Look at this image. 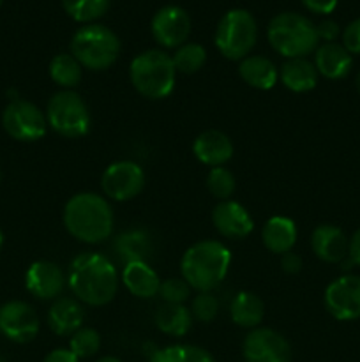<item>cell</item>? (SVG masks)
I'll return each instance as SVG.
<instances>
[{"label":"cell","mask_w":360,"mask_h":362,"mask_svg":"<svg viewBox=\"0 0 360 362\" xmlns=\"http://www.w3.org/2000/svg\"><path fill=\"white\" fill-rule=\"evenodd\" d=\"M67 286L78 300L88 306H104L112 303L119 290L115 265L104 255L87 251L71 262Z\"/></svg>","instance_id":"cell-1"},{"label":"cell","mask_w":360,"mask_h":362,"mask_svg":"<svg viewBox=\"0 0 360 362\" xmlns=\"http://www.w3.org/2000/svg\"><path fill=\"white\" fill-rule=\"evenodd\" d=\"M64 226L80 243L99 244L109 239L113 232V209L97 193H78L64 207Z\"/></svg>","instance_id":"cell-2"},{"label":"cell","mask_w":360,"mask_h":362,"mask_svg":"<svg viewBox=\"0 0 360 362\" xmlns=\"http://www.w3.org/2000/svg\"><path fill=\"white\" fill-rule=\"evenodd\" d=\"M232 265V253L219 240H200L187 247L180 260L182 279L196 292H212Z\"/></svg>","instance_id":"cell-3"},{"label":"cell","mask_w":360,"mask_h":362,"mask_svg":"<svg viewBox=\"0 0 360 362\" xmlns=\"http://www.w3.org/2000/svg\"><path fill=\"white\" fill-rule=\"evenodd\" d=\"M267 39L279 55L288 59H306L320 46L316 25L304 14L279 13L268 23Z\"/></svg>","instance_id":"cell-4"},{"label":"cell","mask_w":360,"mask_h":362,"mask_svg":"<svg viewBox=\"0 0 360 362\" xmlns=\"http://www.w3.org/2000/svg\"><path fill=\"white\" fill-rule=\"evenodd\" d=\"M129 78L138 94L147 99H164L175 88L176 69L172 55L162 49H147L131 60Z\"/></svg>","instance_id":"cell-5"},{"label":"cell","mask_w":360,"mask_h":362,"mask_svg":"<svg viewBox=\"0 0 360 362\" xmlns=\"http://www.w3.org/2000/svg\"><path fill=\"white\" fill-rule=\"evenodd\" d=\"M71 55L88 71H104L120 55V39L109 27L88 23L78 28L71 39Z\"/></svg>","instance_id":"cell-6"},{"label":"cell","mask_w":360,"mask_h":362,"mask_svg":"<svg viewBox=\"0 0 360 362\" xmlns=\"http://www.w3.org/2000/svg\"><path fill=\"white\" fill-rule=\"evenodd\" d=\"M258 41V25L247 9H232L219 20L214 42L224 59L244 60Z\"/></svg>","instance_id":"cell-7"},{"label":"cell","mask_w":360,"mask_h":362,"mask_svg":"<svg viewBox=\"0 0 360 362\" xmlns=\"http://www.w3.org/2000/svg\"><path fill=\"white\" fill-rule=\"evenodd\" d=\"M46 120L56 134L64 138H81L90 131L92 117L87 103L78 92L59 90L49 98Z\"/></svg>","instance_id":"cell-8"},{"label":"cell","mask_w":360,"mask_h":362,"mask_svg":"<svg viewBox=\"0 0 360 362\" xmlns=\"http://www.w3.org/2000/svg\"><path fill=\"white\" fill-rule=\"evenodd\" d=\"M2 126L13 140L30 144L44 136L48 131V120L46 113L41 112L34 103L14 99L4 108Z\"/></svg>","instance_id":"cell-9"},{"label":"cell","mask_w":360,"mask_h":362,"mask_svg":"<svg viewBox=\"0 0 360 362\" xmlns=\"http://www.w3.org/2000/svg\"><path fill=\"white\" fill-rule=\"evenodd\" d=\"M147 177L134 161H115L102 172L101 187L109 200L129 202L143 191Z\"/></svg>","instance_id":"cell-10"},{"label":"cell","mask_w":360,"mask_h":362,"mask_svg":"<svg viewBox=\"0 0 360 362\" xmlns=\"http://www.w3.org/2000/svg\"><path fill=\"white\" fill-rule=\"evenodd\" d=\"M325 308L339 322L360 318V276L342 274L325 288Z\"/></svg>","instance_id":"cell-11"},{"label":"cell","mask_w":360,"mask_h":362,"mask_svg":"<svg viewBox=\"0 0 360 362\" xmlns=\"http://www.w3.org/2000/svg\"><path fill=\"white\" fill-rule=\"evenodd\" d=\"M246 362H292L293 352L288 339L268 327L249 331L242 345Z\"/></svg>","instance_id":"cell-12"},{"label":"cell","mask_w":360,"mask_h":362,"mask_svg":"<svg viewBox=\"0 0 360 362\" xmlns=\"http://www.w3.org/2000/svg\"><path fill=\"white\" fill-rule=\"evenodd\" d=\"M39 317L25 300H9L0 306V332L9 341L25 345L39 334Z\"/></svg>","instance_id":"cell-13"},{"label":"cell","mask_w":360,"mask_h":362,"mask_svg":"<svg viewBox=\"0 0 360 362\" xmlns=\"http://www.w3.org/2000/svg\"><path fill=\"white\" fill-rule=\"evenodd\" d=\"M191 18L179 6H164L154 14L150 23L152 37L162 48H179L186 45L191 34Z\"/></svg>","instance_id":"cell-14"},{"label":"cell","mask_w":360,"mask_h":362,"mask_svg":"<svg viewBox=\"0 0 360 362\" xmlns=\"http://www.w3.org/2000/svg\"><path fill=\"white\" fill-rule=\"evenodd\" d=\"M66 285V274L55 262L37 260L25 272V286H27L28 293L39 300L59 299Z\"/></svg>","instance_id":"cell-15"},{"label":"cell","mask_w":360,"mask_h":362,"mask_svg":"<svg viewBox=\"0 0 360 362\" xmlns=\"http://www.w3.org/2000/svg\"><path fill=\"white\" fill-rule=\"evenodd\" d=\"M212 223L224 239H246L254 228V221L247 209L235 200H222L212 211Z\"/></svg>","instance_id":"cell-16"},{"label":"cell","mask_w":360,"mask_h":362,"mask_svg":"<svg viewBox=\"0 0 360 362\" xmlns=\"http://www.w3.org/2000/svg\"><path fill=\"white\" fill-rule=\"evenodd\" d=\"M349 239L339 226L323 223L318 225L311 233V250L327 264H341L348 258Z\"/></svg>","instance_id":"cell-17"},{"label":"cell","mask_w":360,"mask_h":362,"mask_svg":"<svg viewBox=\"0 0 360 362\" xmlns=\"http://www.w3.org/2000/svg\"><path fill=\"white\" fill-rule=\"evenodd\" d=\"M193 154L203 165L215 168L224 166L233 156V144L228 134L219 129H208L198 134L193 144Z\"/></svg>","instance_id":"cell-18"},{"label":"cell","mask_w":360,"mask_h":362,"mask_svg":"<svg viewBox=\"0 0 360 362\" xmlns=\"http://www.w3.org/2000/svg\"><path fill=\"white\" fill-rule=\"evenodd\" d=\"M352 66L353 55L342 42H323L314 52V67L327 80H342L349 74Z\"/></svg>","instance_id":"cell-19"},{"label":"cell","mask_w":360,"mask_h":362,"mask_svg":"<svg viewBox=\"0 0 360 362\" xmlns=\"http://www.w3.org/2000/svg\"><path fill=\"white\" fill-rule=\"evenodd\" d=\"M85 311L81 304L73 297H59L53 300L52 308L48 310V325L53 334L73 336L74 332L83 327Z\"/></svg>","instance_id":"cell-20"},{"label":"cell","mask_w":360,"mask_h":362,"mask_svg":"<svg viewBox=\"0 0 360 362\" xmlns=\"http://www.w3.org/2000/svg\"><path fill=\"white\" fill-rule=\"evenodd\" d=\"M122 283L131 296L138 299H152L159 293L161 279L148 262H133L124 265Z\"/></svg>","instance_id":"cell-21"},{"label":"cell","mask_w":360,"mask_h":362,"mask_svg":"<svg viewBox=\"0 0 360 362\" xmlns=\"http://www.w3.org/2000/svg\"><path fill=\"white\" fill-rule=\"evenodd\" d=\"M296 225L293 219L286 216H274L265 223L261 230V240L265 247L274 255H284L293 251V246L296 244Z\"/></svg>","instance_id":"cell-22"},{"label":"cell","mask_w":360,"mask_h":362,"mask_svg":"<svg viewBox=\"0 0 360 362\" xmlns=\"http://www.w3.org/2000/svg\"><path fill=\"white\" fill-rule=\"evenodd\" d=\"M239 74L249 87L256 90H270L279 80L275 64L263 55H249L240 60Z\"/></svg>","instance_id":"cell-23"},{"label":"cell","mask_w":360,"mask_h":362,"mask_svg":"<svg viewBox=\"0 0 360 362\" xmlns=\"http://www.w3.org/2000/svg\"><path fill=\"white\" fill-rule=\"evenodd\" d=\"M318 71L307 59H288L279 69V80L288 90L304 94L318 85Z\"/></svg>","instance_id":"cell-24"},{"label":"cell","mask_w":360,"mask_h":362,"mask_svg":"<svg viewBox=\"0 0 360 362\" xmlns=\"http://www.w3.org/2000/svg\"><path fill=\"white\" fill-rule=\"evenodd\" d=\"M229 317L235 325L253 331V329L260 327V324L263 322L265 303L256 293L242 290L233 297L232 304H229Z\"/></svg>","instance_id":"cell-25"},{"label":"cell","mask_w":360,"mask_h":362,"mask_svg":"<svg viewBox=\"0 0 360 362\" xmlns=\"http://www.w3.org/2000/svg\"><path fill=\"white\" fill-rule=\"evenodd\" d=\"M193 315L186 304H164L155 311L154 322L162 334L182 338L193 327Z\"/></svg>","instance_id":"cell-26"},{"label":"cell","mask_w":360,"mask_h":362,"mask_svg":"<svg viewBox=\"0 0 360 362\" xmlns=\"http://www.w3.org/2000/svg\"><path fill=\"white\" fill-rule=\"evenodd\" d=\"M115 253L124 264H133V262H147L152 255L150 237L143 230H129V232L120 233L115 239Z\"/></svg>","instance_id":"cell-27"},{"label":"cell","mask_w":360,"mask_h":362,"mask_svg":"<svg viewBox=\"0 0 360 362\" xmlns=\"http://www.w3.org/2000/svg\"><path fill=\"white\" fill-rule=\"evenodd\" d=\"M48 73L53 83L62 87V90H73L81 83L83 67L71 53H59L49 62Z\"/></svg>","instance_id":"cell-28"},{"label":"cell","mask_w":360,"mask_h":362,"mask_svg":"<svg viewBox=\"0 0 360 362\" xmlns=\"http://www.w3.org/2000/svg\"><path fill=\"white\" fill-rule=\"evenodd\" d=\"M150 362H215L208 350L196 345H169L155 350Z\"/></svg>","instance_id":"cell-29"},{"label":"cell","mask_w":360,"mask_h":362,"mask_svg":"<svg viewBox=\"0 0 360 362\" xmlns=\"http://www.w3.org/2000/svg\"><path fill=\"white\" fill-rule=\"evenodd\" d=\"M112 0H62V7L67 16L78 23H95L109 9Z\"/></svg>","instance_id":"cell-30"},{"label":"cell","mask_w":360,"mask_h":362,"mask_svg":"<svg viewBox=\"0 0 360 362\" xmlns=\"http://www.w3.org/2000/svg\"><path fill=\"white\" fill-rule=\"evenodd\" d=\"M172 60L176 73L194 74L207 62V49L201 45H198V42H186V45L179 46L175 49Z\"/></svg>","instance_id":"cell-31"},{"label":"cell","mask_w":360,"mask_h":362,"mask_svg":"<svg viewBox=\"0 0 360 362\" xmlns=\"http://www.w3.org/2000/svg\"><path fill=\"white\" fill-rule=\"evenodd\" d=\"M207 189L217 200H229L236 189V179L228 168L224 166H215L210 168L207 175Z\"/></svg>","instance_id":"cell-32"},{"label":"cell","mask_w":360,"mask_h":362,"mask_svg":"<svg viewBox=\"0 0 360 362\" xmlns=\"http://www.w3.org/2000/svg\"><path fill=\"white\" fill-rule=\"evenodd\" d=\"M101 349V336L95 329L81 327L69 339V350L78 359H88Z\"/></svg>","instance_id":"cell-33"},{"label":"cell","mask_w":360,"mask_h":362,"mask_svg":"<svg viewBox=\"0 0 360 362\" xmlns=\"http://www.w3.org/2000/svg\"><path fill=\"white\" fill-rule=\"evenodd\" d=\"M189 310L194 320L208 324V322H212L217 317L219 300L217 297L212 296L210 292H198V296L191 300Z\"/></svg>","instance_id":"cell-34"},{"label":"cell","mask_w":360,"mask_h":362,"mask_svg":"<svg viewBox=\"0 0 360 362\" xmlns=\"http://www.w3.org/2000/svg\"><path fill=\"white\" fill-rule=\"evenodd\" d=\"M191 286L182 278H169L161 281L159 293L164 304H184L191 297Z\"/></svg>","instance_id":"cell-35"},{"label":"cell","mask_w":360,"mask_h":362,"mask_svg":"<svg viewBox=\"0 0 360 362\" xmlns=\"http://www.w3.org/2000/svg\"><path fill=\"white\" fill-rule=\"evenodd\" d=\"M342 46L348 49L352 55H360V18L353 20L341 32Z\"/></svg>","instance_id":"cell-36"},{"label":"cell","mask_w":360,"mask_h":362,"mask_svg":"<svg viewBox=\"0 0 360 362\" xmlns=\"http://www.w3.org/2000/svg\"><path fill=\"white\" fill-rule=\"evenodd\" d=\"M316 32L320 41L323 42H335L341 35V28H339L337 21L334 20H323L316 25Z\"/></svg>","instance_id":"cell-37"},{"label":"cell","mask_w":360,"mask_h":362,"mask_svg":"<svg viewBox=\"0 0 360 362\" xmlns=\"http://www.w3.org/2000/svg\"><path fill=\"white\" fill-rule=\"evenodd\" d=\"M307 11L314 14H330L337 7L339 0H300Z\"/></svg>","instance_id":"cell-38"},{"label":"cell","mask_w":360,"mask_h":362,"mask_svg":"<svg viewBox=\"0 0 360 362\" xmlns=\"http://www.w3.org/2000/svg\"><path fill=\"white\" fill-rule=\"evenodd\" d=\"M302 267L304 262L300 255L293 253V251L281 255V269L286 274H299V272L302 271Z\"/></svg>","instance_id":"cell-39"},{"label":"cell","mask_w":360,"mask_h":362,"mask_svg":"<svg viewBox=\"0 0 360 362\" xmlns=\"http://www.w3.org/2000/svg\"><path fill=\"white\" fill-rule=\"evenodd\" d=\"M42 362H80V359L69 349H56L52 350Z\"/></svg>","instance_id":"cell-40"},{"label":"cell","mask_w":360,"mask_h":362,"mask_svg":"<svg viewBox=\"0 0 360 362\" xmlns=\"http://www.w3.org/2000/svg\"><path fill=\"white\" fill-rule=\"evenodd\" d=\"M348 258L352 260L353 265H359L360 267V228H356L352 239H349Z\"/></svg>","instance_id":"cell-41"},{"label":"cell","mask_w":360,"mask_h":362,"mask_svg":"<svg viewBox=\"0 0 360 362\" xmlns=\"http://www.w3.org/2000/svg\"><path fill=\"white\" fill-rule=\"evenodd\" d=\"M95 362H122V361L116 359V357L113 356H106V357H101V359H97Z\"/></svg>","instance_id":"cell-42"},{"label":"cell","mask_w":360,"mask_h":362,"mask_svg":"<svg viewBox=\"0 0 360 362\" xmlns=\"http://www.w3.org/2000/svg\"><path fill=\"white\" fill-rule=\"evenodd\" d=\"M355 87H356V92L360 94V71H359V74H356V78H355Z\"/></svg>","instance_id":"cell-43"},{"label":"cell","mask_w":360,"mask_h":362,"mask_svg":"<svg viewBox=\"0 0 360 362\" xmlns=\"http://www.w3.org/2000/svg\"><path fill=\"white\" fill-rule=\"evenodd\" d=\"M2 246H4V233L0 232V250H2Z\"/></svg>","instance_id":"cell-44"},{"label":"cell","mask_w":360,"mask_h":362,"mask_svg":"<svg viewBox=\"0 0 360 362\" xmlns=\"http://www.w3.org/2000/svg\"><path fill=\"white\" fill-rule=\"evenodd\" d=\"M0 362H7L6 359H4V357H0Z\"/></svg>","instance_id":"cell-45"},{"label":"cell","mask_w":360,"mask_h":362,"mask_svg":"<svg viewBox=\"0 0 360 362\" xmlns=\"http://www.w3.org/2000/svg\"><path fill=\"white\" fill-rule=\"evenodd\" d=\"M2 2H4V0H0V7H2Z\"/></svg>","instance_id":"cell-46"}]
</instances>
